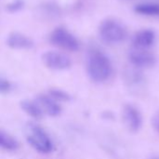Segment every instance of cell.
Masks as SVG:
<instances>
[{"label": "cell", "instance_id": "cell-16", "mask_svg": "<svg viewBox=\"0 0 159 159\" xmlns=\"http://www.w3.org/2000/svg\"><path fill=\"white\" fill-rule=\"evenodd\" d=\"M22 5H23V4H22V2H21V1L17 0L16 2H13L12 4L8 5V6H7V8H8L10 11H16V10H18V9L21 8Z\"/></svg>", "mask_w": 159, "mask_h": 159}, {"label": "cell", "instance_id": "cell-2", "mask_svg": "<svg viewBox=\"0 0 159 159\" xmlns=\"http://www.w3.org/2000/svg\"><path fill=\"white\" fill-rule=\"evenodd\" d=\"M28 143L41 154H48L53 149V143L48 133L38 125L28 123L24 129Z\"/></svg>", "mask_w": 159, "mask_h": 159}, {"label": "cell", "instance_id": "cell-15", "mask_svg": "<svg viewBox=\"0 0 159 159\" xmlns=\"http://www.w3.org/2000/svg\"><path fill=\"white\" fill-rule=\"evenodd\" d=\"M11 90V83L3 78L0 77V93H7Z\"/></svg>", "mask_w": 159, "mask_h": 159}, {"label": "cell", "instance_id": "cell-1", "mask_svg": "<svg viewBox=\"0 0 159 159\" xmlns=\"http://www.w3.org/2000/svg\"><path fill=\"white\" fill-rule=\"evenodd\" d=\"M87 71L91 80L102 83L110 78L113 73L112 62L101 50H92L88 59Z\"/></svg>", "mask_w": 159, "mask_h": 159}, {"label": "cell", "instance_id": "cell-4", "mask_svg": "<svg viewBox=\"0 0 159 159\" xmlns=\"http://www.w3.org/2000/svg\"><path fill=\"white\" fill-rule=\"evenodd\" d=\"M51 43L62 49L76 51L79 49V42L76 37L64 28H56L50 34Z\"/></svg>", "mask_w": 159, "mask_h": 159}, {"label": "cell", "instance_id": "cell-9", "mask_svg": "<svg viewBox=\"0 0 159 159\" xmlns=\"http://www.w3.org/2000/svg\"><path fill=\"white\" fill-rule=\"evenodd\" d=\"M36 102L42 109L43 113H46L50 116H57L61 112V105L49 95H39L36 99Z\"/></svg>", "mask_w": 159, "mask_h": 159}, {"label": "cell", "instance_id": "cell-8", "mask_svg": "<svg viewBox=\"0 0 159 159\" xmlns=\"http://www.w3.org/2000/svg\"><path fill=\"white\" fill-rule=\"evenodd\" d=\"M156 33L151 29H143L137 32L133 38L132 44L135 48L148 49L156 42Z\"/></svg>", "mask_w": 159, "mask_h": 159}, {"label": "cell", "instance_id": "cell-5", "mask_svg": "<svg viewBox=\"0 0 159 159\" xmlns=\"http://www.w3.org/2000/svg\"><path fill=\"white\" fill-rule=\"evenodd\" d=\"M42 60L45 65L52 70H65L68 69L71 64V59L59 51L49 50L42 55Z\"/></svg>", "mask_w": 159, "mask_h": 159}, {"label": "cell", "instance_id": "cell-3", "mask_svg": "<svg viewBox=\"0 0 159 159\" xmlns=\"http://www.w3.org/2000/svg\"><path fill=\"white\" fill-rule=\"evenodd\" d=\"M101 38L109 44H117L127 38L128 32L125 26L116 20L107 19L103 20L99 28Z\"/></svg>", "mask_w": 159, "mask_h": 159}, {"label": "cell", "instance_id": "cell-12", "mask_svg": "<svg viewBox=\"0 0 159 159\" xmlns=\"http://www.w3.org/2000/svg\"><path fill=\"white\" fill-rule=\"evenodd\" d=\"M20 106L27 115H29L34 119H40L44 116L42 109L40 108V106L38 105L36 102L25 100L20 102Z\"/></svg>", "mask_w": 159, "mask_h": 159}, {"label": "cell", "instance_id": "cell-7", "mask_svg": "<svg viewBox=\"0 0 159 159\" xmlns=\"http://www.w3.org/2000/svg\"><path fill=\"white\" fill-rule=\"evenodd\" d=\"M123 119L127 128L132 132L139 131L143 127V116L140 110L131 104H127L124 107Z\"/></svg>", "mask_w": 159, "mask_h": 159}, {"label": "cell", "instance_id": "cell-6", "mask_svg": "<svg viewBox=\"0 0 159 159\" xmlns=\"http://www.w3.org/2000/svg\"><path fill=\"white\" fill-rule=\"evenodd\" d=\"M129 60L131 64L138 68H149L155 65L156 56L147 49L133 48L129 53Z\"/></svg>", "mask_w": 159, "mask_h": 159}, {"label": "cell", "instance_id": "cell-13", "mask_svg": "<svg viewBox=\"0 0 159 159\" xmlns=\"http://www.w3.org/2000/svg\"><path fill=\"white\" fill-rule=\"evenodd\" d=\"M135 12L143 16L156 17L159 16V4L158 3H142L135 6Z\"/></svg>", "mask_w": 159, "mask_h": 159}, {"label": "cell", "instance_id": "cell-14", "mask_svg": "<svg viewBox=\"0 0 159 159\" xmlns=\"http://www.w3.org/2000/svg\"><path fill=\"white\" fill-rule=\"evenodd\" d=\"M49 96H51L57 102H59V101L60 102H65V101H68L70 99V96L67 92H65L61 89H51L49 91Z\"/></svg>", "mask_w": 159, "mask_h": 159}, {"label": "cell", "instance_id": "cell-18", "mask_svg": "<svg viewBox=\"0 0 159 159\" xmlns=\"http://www.w3.org/2000/svg\"><path fill=\"white\" fill-rule=\"evenodd\" d=\"M151 159H159V157H152Z\"/></svg>", "mask_w": 159, "mask_h": 159}, {"label": "cell", "instance_id": "cell-11", "mask_svg": "<svg viewBox=\"0 0 159 159\" xmlns=\"http://www.w3.org/2000/svg\"><path fill=\"white\" fill-rule=\"evenodd\" d=\"M0 148L5 151H16L19 148V143L11 134L0 129Z\"/></svg>", "mask_w": 159, "mask_h": 159}, {"label": "cell", "instance_id": "cell-17", "mask_svg": "<svg viewBox=\"0 0 159 159\" xmlns=\"http://www.w3.org/2000/svg\"><path fill=\"white\" fill-rule=\"evenodd\" d=\"M152 126H153L154 129L159 134V113L156 114L152 117Z\"/></svg>", "mask_w": 159, "mask_h": 159}, {"label": "cell", "instance_id": "cell-10", "mask_svg": "<svg viewBox=\"0 0 159 159\" xmlns=\"http://www.w3.org/2000/svg\"><path fill=\"white\" fill-rule=\"evenodd\" d=\"M8 47L14 49H28L34 46L33 41L20 33H11L7 40Z\"/></svg>", "mask_w": 159, "mask_h": 159}]
</instances>
